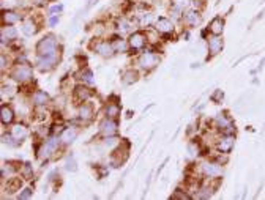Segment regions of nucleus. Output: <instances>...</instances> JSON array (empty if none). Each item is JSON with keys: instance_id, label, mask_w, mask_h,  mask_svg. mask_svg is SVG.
<instances>
[{"instance_id": "6", "label": "nucleus", "mask_w": 265, "mask_h": 200, "mask_svg": "<svg viewBox=\"0 0 265 200\" xmlns=\"http://www.w3.org/2000/svg\"><path fill=\"white\" fill-rule=\"evenodd\" d=\"M202 173L206 175L207 178L213 180V178H218L222 175V169H221V164H218V162H213V161H206L202 162Z\"/></svg>"}, {"instance_id": "23", "label": "nucleus", "mask_w": 265, "mask_h": 200, "mask_svg": "<svg viewBox=\"0 0 265 200\" xmlns=\"http://www.w3.org/2000/svg\"><path fill=\"white\" fill-rule=\"evenodd\" d=\"M37 24L33 22V17H27L26 21L22 22V32L24 35H27V36H33L35 33H37Z\"/></svg>"}, {"instance_id": "8", "label": "nucleus", "mask_w": 265, "mask_h": 200, "mask_svg": "<svg viewBox=\"0 0 265 200\" xmlns=\"http://www.w3.org/2000/svg\"><path fill=\"white\" fill-rule=\"evenodd\" d=\"M117 129H118V123H117V118H111V117H106L103 122L100 123V132L103 134L104 137L107 136H116L117 134Z\"/></svg>"}, {"instance_id": "7", "label": "nucleus", "mask_w": 265, "mask_h": 200, "mask_svg": "<svg viewBox=\"0 0 265 200\" xmlns=\"http://www.w3.org/2000/svg\"><path fill=\"white\" fill-rule=\"evenodd\" d=\"M92 49L96 54H100V56H103V57H111V56H114V52H116L112 41H106V40L95 41V43L92 44Z\"/></svg>"}, {"instance_id": "27", "label": "nucleus", "mask_w": 265, "mask_h": 200, "mask_svg": "<svg viewBox=\"0 0 265 200\" xmlns=\"http://www.w3.org/2000/svg\"><path fill=\"white\" fill-rule=\"evenodd\" d=\"M81 79L84 84H87V86H93L95 84V79H93V72L90 71L88 68H84L81 71Z\"/></svg>"}, {"instance_id": "12", "label": "nucleus", "mask_w": 265, "mask_h": 200, "mask_svg": "<svg viewBox=\"0 0 265 200\" xmlns=\"http://www.w3.org/2000/svg\"><path fill=\"white\" fill-rule=\"evenodd\" d=\"M234 143H236V137H234L232 134H224L218 141V143H216V148H218L220 153L227 155V153H231L232 151Z\"/></svg>"}, {"instance_id": "39", "label": "nucleus", "mask_w": 265, "mask_h": 200, "mask_svg": "<svg viewBox=\"0 0 265 200\" xmlns=\"http://www.w3.org/2000/svg\"><path fill=\"white\" fill-rule=\"evenodd\" d=\"M59 22H60V17H59V16L54 14V16L49 17V26H51V27H56Z\"/></svg>"}, {"instance_id": "13", "label": "nucleus", "mask_w": 265, "mask_h": 200, "mask_svg": "<svg viewBox=\"0 0 265 200\" xmlns=\"http://www.w3.org/2000/svg\"><path fill=\"white\" fill-rule=\"evenodd\" d=\"M155 30L161 35H169L174 32V22L167 17H160L155 24Z\"/></svg>"}, {"instance_id": "24", "label": "nucleus", "mask_w": 265, "mask_h": 200, "mask_svg": "<svg viewBox=\"0 0 265 200\" xmlns=\"http://www.w3.org/2000/svg\"><path fill=\"white\" fill-rule=\"evenodd\" d=\"M16 36H17V32H16V29L15 27H11V26H3L2 27V44L7 43V40H16Z\"/></svg>"}, {"instance_id": "19", "label": "nucleus", "mask_w": 265, "mask_h": 200, "mask_svg": "<svg viewBox=\"0 0 265 200\" xmlns=\"http://www.w3.org/2000/svg\"><path fill=\"white\" fill-rule=\"evenodd\" d=\"M139 81V72L136 70H126L123 71L122 74V84L123 86H131V84H134Z\"/></svg>"}, {"instance_id": "40", "label": "nucleus", "mask_w": 265, "mask_h": 200, "mask_svg": "<svg viewBox=\"0 0 265 200\" xmlns=\"http://www.w3.org/2000/svg\"><path fill=\"white\" fill-rule=\"evenodd\" d=\"M7 68V57H5V54H2V70Z\"/></svg>"}, {"instance_id": "35", "label": "nucleus", "mask_w": 265, "mask_h": 200, "mask_svg": "<svg viewBox=\"0 0 265 200\" xmlns=\"http://www.w3.org/2000/svg\"><path fill=\"white\" fill-rule=\"evenodd\" d=\"M171 199H182V200H185V199H192V196H190L188 192H185V191H182V189H177L176 192L172 194V197Z\"/></svg>"}, {"instance_id": "25", "label": "nucleus", "mask_w": 265, "mask_h": 200, "mask_svg": "<svg viewBox=\"0 0 265 200\" xmlns=\"http://www.w3.org/2000/svg\"><path fill=\"white\" fill-rule=\"evenodd\" d=\"M104 114H106V117L117 118L118 115H120V106H118V102H107L106 107H104Z\"/></svg>"}, {"instance_id": "33", "label": "nucleus", "mask_w": 265, "mask_h": 200, "mask_svg": "<svg viewBox=\"0 0 265 200\" xmlns=\"http://www.w3.org/2000/svg\"><path fill=\"white\" fill-rule=\"evenodd\" d=\"M65 169L68 172H76L77 171V166H76V161L73 156H68L66 157V162H65Z\"/></svg>"}, {"instance_id": "2", "label": "nucleus", "mask_w": 265, "mask_h": 200, "mask_svg": "<svg viewBox=\"0 0 265 200\" xmlns=\"http://www.w3.org/2000/svg\"><path fill=\"white\" fill-rule=\"evenodd\" d=\"M10 76H11V79H15L16 82L26 84L29 81H32L33 70H32V66L27 63H17L13 66V70L10 71Z\"/></svg>"}, {"instance_id": "10", "label": "nucleus", "mask_w": 265, "mask_h": 200, "mask_svg": "<svg viewBox=\"0 0 265 200\" xmlns=\"http://www.w3.org/2000/svg\"><path fill=\"white\" fill-rule=\"evenodd\" d=\"M73 96L77 102H86L93 96L92 88H88L86 84H77L73 90Z\"/></svg>"}, {"instance_id": "17", "label": "nucleus", "mask_w": 265, "mask_h": 200, "mask_svg": "<svg viewBox=\"0 0 265 200\" xmlns=\"http://www.w3.org/2000/svg\"><path fill=\"white\" fill-rule=\"evenodd\" d=\"M183 21L188 27H197V24L201 22V14L197 10H190L183 13Z\"/></svg>"}, {"instance_id": "32", "label": "nucleus", "mask_w": 265, "mask_h": 200, "mask_svg": "<svg viewBox=\"0 0 265 200\" xmlns=\"http://www.w3.org/2000/svg\"><path fill=\"white\" fill-rule=\"evenodd\" d=\"M19 7V0H2V10H15Z\"/></svg>"}, {"instance_id": "14", "label": "nucleus", "mask_w": 265, "mask_h": 200, "mask_svg": "<svg viewBox=\"0 0 265 200\" xmlns=\"http://www.w3.org/2000/svg\"><path fill=\"white\" fill-rule=\"evenodd\" d=\"M19 21H22V14L17 13L16 10H3L2 14V22L3 26H15Z\"/></svg>"}, {"instance_id": "4", "label": "nucleus", "mask_w": 265, "mask_h": 200, "mask_svg": "<svg viewBox=\"0 0 265 200\" xmlns=\"http://www.w3.org/2000/svg\"><path fill=\"white\" fill-rule=\"evenodd\" d=\"M126 41H128V46H130L131 51H142L144 47L147 46L148 38L144 32H132Z\"/></svg>"}, {"instance_id": "15", "label": "nucleus", "mask_w": 265, "mask_h": 200, "mask_svg": "<svg viewBox=\"0 0 265 200\" xmlns=\"http://www.w3.org/2000/svg\"><path fill=\"white\" fill-rule=\"evenodd\" d=\"M208 32L212 35L221 36L222 32H224V19L221 16H216L212 19V22L208 24Z\"/></svg>"}, {"instance_id": "11", "label": "nucleus", "mask_w": 265, "mask_h": 200, "mask_svg": "<svg viewBox=\"0 0 265 200\" xmlns=\"http://www.w3.org/2000/svg\"><path fill=\"white\" fill-rule=\"evenodd\" d=\"M77 117H79L81 122L84 123H88L92 122L93 117H95V111H93V106H90L88 102H81L79 107H77Z\"/></svg>"}, {"instance_id": "37", "label": "nucleus", "mask_w": 265, "mask_h": 200, "mask_svg": "<svg viewBox=\"0 0 265 200\" xmlns=\"http://www.w3.org/2000/svg\"><path fill=\"white\" fill-rule=\"evenodd\" d=\"M29 197H32V189L30 187H26V189H22V192L17 196V199H29Z\"/></svg>"}, {"instance_id": "5", "label": "nucleus", "mask_w": 265, "mask_h": 200, "mask_svg": "<svg viewBox=\"0 0 265 200\" xmlns=\"http://www.w3.org/2000/svg\"><path fill=\"white\" fill-rule=\"evenodd\" d=\"M59 62V52L52 54V56H38L37 57V68L40 71H51L56 68V65Z\"/></svg>"}, {"instance_id": "34", "label": "nucleus", "mask_w": 265, "mask_h": 200, "mask_svg": "<svg viewBox=\"0 0 265 200\" xmlns=\"http://www.w3.org/2000/svg\"><path fill=\"white\" fill-rule=\"evenodd\" d=\"M2 139H3V143H8L10 147H16V145H19V142H15V141H17V139L11 134V132L10 134H3Z\"/></svg>"}, {"instance_id": "9", "label": "nucleus", "mask_w": 265, "mask_h": 200, "mask_svg": "<svg viewBox=\"0 0 265 200\" xmlns=\"http://www.w3.org/2000/svg\"><path fill=\"white\" fill-rule=\"evenodd\" d=\"M215 122H216V128H218L221 132H224V134H234V131H236L232 120L229 118L226 114H220Z\"/></svg>"}, {"instance_id": "30", "label": "nucleus", "mask_w": 265, "mask_h": 200, "mask_svg": "<svg viewBox=\"0 0 265 200\" xmlns=\"http://www.w3.org/2000/svg\"><path fill=\"white\" fill-rule=\"evenodd\" d=\"M116 26H117V30L120 33H126V32H130L131 30V24H130V21H126V19H118Z\"/></svg>"}, {"instance_id": "28", "label": "nucleus", "mask_w": 265, "mask_h": 200, "mask_svg": "<svg viewBox=\"0 0 265 200\" xmlns=\"http://www.w3.org/2000/svg\"><path fill=\"white\" fill-rule=\"evenodd\" d=\"M15 95H16V88L13 86H10V84H8V86H7V84H3V86H2V98L3 100H7V98L11 100Z\"/></svg>"}, {"instance_id": "41", "label": "nucleus", "mask_w": 265, "mask_h": 200, "mask_svg": "<svg viewBox=\"0 0 265 200\" xmlns=\"http://www.w3.org/2000/svg\"><path fill=\"white\" fill-rule=\"evenodd\" d=\"M38 2H40V0H38Z\"/></svg>"}, {"instance_id": "18", "label": "nucleus", "mask_w": 265, "mask_h": 200, "mask_svg": "<svg viewBox=\"0 0 265 200\" xmlns=\"http://www.w3.org/2000/svg\"><path fill=\"white\" fill-rule=\"evenodd\" d=\"M32 102H33V106L43 107V106L47 104V102H49V95H47L46 92H43V90H37V92L32 95Z\"/></svg>"}, {"instance_id": "16", "label": "nucleus", "mask_w": 265, "mask_h": 200, "mask_svg": "<svg viewBox=\"0 0 265 200\" xmlns=\"http://www.w3.org/2000/svg\"><path fill=\"white\" fill-rule=\"evenodd\" d=\"M222 47H224V41H222L221 36L213 35L212 38H208V52L212 54V56L220 54L222 51Z\"/></svg>"}, {"instance_id": "31", "label": "nucleus", "mask_w": 265, "mask_h": 200, "mask_svg": "<svg viewBox=\"0 0 265 200\" xmlns=\"http://www.w3.org/2000/svg\"><path fill=\"white\" fill-rule=\"evenodd\" d=\"M103 145L106 148H114V147H117L118 145V139L116 137V136H107V137H104L103 139Z\"/></svg>"}, {"instance_id": "20", "label": "nucleus", "mask_w": 265, "mask_h": 200, "mask_svg": "<svg viewBox=\"0 0 265 200\" xmlns=\"http://www.w3.org/2000/svg\"><path fill=\"white\" fill-rule=\"evenodd\" d=\"M15 117H16V114H15L13 109H11L10 106H7V104H3L2 106V123L5 126H8V125H11L15 122Z\"/></svg>"}, {"instance_id": "1", "label": "nucleus", "mask_w": 265, "mask_h": 200, "mask_svg": "<svg viewBox=\"0 0 265 200\" xmlns=\"http://www.w3.org/2000/svg\"><path fill=\"white\" fill-rule=\"evenodd\" d=\"M35 51H37V56H52V54H57L59 52L57 38L54 35L43 36L37 43Z\"/></svg>"}, {"instance_id": "38", "label": "nucleus", "mask_w": 265, "mask_h": 200, "mask_svg": "<svg viewBox=\"0 0 265 200\" xmlns=\"http://www.w3.org/2000/svg\"><path fill=\"white\" fill-rule=\"evenodd\" d=\"M62 10H63L62 5H56V7L49 8V16H54L56 13H60V11H62Z\"/></svg>"}, {"instance_id": "26", "label": "nucleus", "mask_w": 265, "mask_h": 200, "mask_svg": "<svg viewBox=\"0 0 265 200\" xmlns=\"http://www.w3.org/2000/svg\"><path fill=\"white\" fill-rule=\"evenodd\" d=\"M112 44H114V49H116V52H125L126 49H130L128 41L125 43V40H122V38H114Z\"/></svg>"}, {"instance_id": "21", "label": "nucleus", "mask_w": 265, "mask_h": 200, "mask_svg": "<svg viewBox=\"0 0 265 200\" xmlns=\"http://www.w3.org/2000/svg\"><path fill=\"white\" fill-rule=\"evenodd\" d=\"M11 134H13L19 142H22V139H26L29 136V129H27L26 125L17 123V125L13 126V128H11Z\"/></svg>"}, {"instance_id": "22", "label": "nucleus", "mask_w": 265, "mask_h": 200, "mask_svg": "<svg viewBox=\"0 0 265 200\" xmlns=\"http://www.w3.org/2000/svg\"><path fill=\"white\" fill-rule=\"evenodd\" d=\"M77 137V129L76 128H66L62 131V134H60V141L63 143L70 145L74 142V139Z\"/></svg>"}, {"instance_id": "29", "label": "nucleus", "mask_w": 265, "mask_h": 200, "mask_svg": "<svg viewBox=\"0 0 265 200\" xmlns=\"http://www.w3.org/2000/svg\"><path fill=\"white\" fill-rule=\"evenodd\" d=\"M191 5V0H172V8L180 10L185 13V8H188Z\"/></svg>"}, {"instance_id": "3", "label": "nucleus", "mask_w": 265, "mask_h": 200, "mask_svg": "<svg viewBox=\"0 0 265 200\" xmlns=\"http://www.w3.org/2000/svg\"><path fill=\"white\" fill-rule=\"evenodd\" d=\"M160 62V57L156 56L155 52L152 51H146V52H142L139 58H137V65H139V68L142 70H146V71H150V70H153L156 65H158Z\"/></svg>"}, {"instance_id": "36", "label": "nucleus", "mask_w": 265, "mask_h": 200, "mask_svg": "<svg viewBox=\"0 0 265 200\" xmlns=\"http://www.w3.org/2000/svg\"><path fill=\"white\" fill-rule=\"evenodd\" d=\"M210 98H212V101H215V102H221L222 98H224V93H222V90H216Z\"/></svg>"}]
</instances>
